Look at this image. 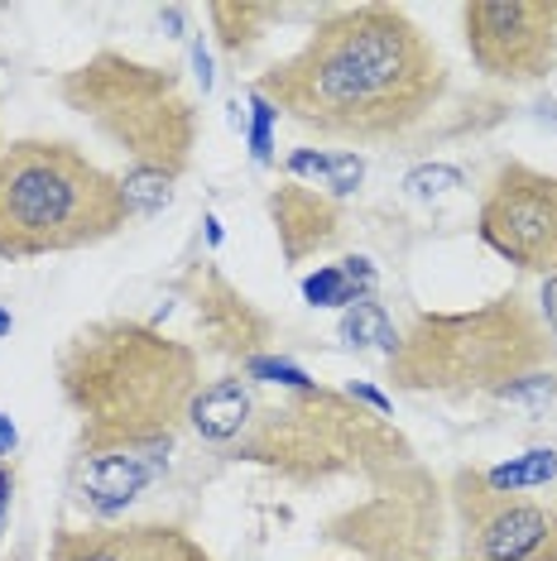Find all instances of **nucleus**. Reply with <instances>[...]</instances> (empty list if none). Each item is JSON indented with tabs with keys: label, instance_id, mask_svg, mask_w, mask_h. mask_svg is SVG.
I'll return each instance as SVG.
<instances>
[{
	"label": "nucleus",
	"instance_id": "obj_17",
	"mask_svg": "<svg viewBox=\"0 0 557 561\" xmlns=\"http://www.w3.org/2000/svg\"><path fill=\"white\" fill-rule=\"evenodd\" d=\"M480 476H486V484L500 490V494L543 490V484L557 480V451L553 446H534V451L510 456V461H500V466H480Z\"/></svg>",
	"mask_w": 557,
	"mask_h": 561
},
{
	"label": "nucleus",
	"instance_id": "obj_7",
	"mask_svg": "<svg viewBox=\"0 0 557 561\" xmlns=\"http://www.w3.org/2000/svg\"><path fill=\"white\" fill-rule=\"evenodd\" d=\"M365 494L322 523V542L356 561H437L447 533V484L418 456L361 480Z\"/></svg>",
	"mask_w": 557,
	"mask_h": 561
},
{
	"label": "nucleus",
	"instance_id": "obj_33",
	"mask_svg": "<svg viewBox=\"0 0 557 561\" xmlns=\"http://www.w3.org/2000/svg\"><path fill=\"white\" fill-rule=\"evenodd\" d=\"M15 446H20V432H15V423H10L5 413H0V461H10V456H15Z\"/></svg>",
	"mask_w": 557,
	"mask_h": 561
},
{
	"label": "nucleus",
	"instance_id": "obj_34",
	"mask_svg": "<svg viewBox=\"0 0 557 561\" xmlns=\"http://www.w3.org/2000/svg\"><path fill=\"white\" fill-rule=\"evenodd\" d=\"M202 226H207V245H221V221H217V216H207Z\"/></svg>",
	"mask_w": 557,
	"mask_h": 561
},
{
	"label": "nucleus",
	"instance_id": "obj_26",
	"mask_svg": "<svg viewBox=\"0 0 557 561\" xmlns=\"http://www.w3.org/2000/svg\"><path fill=\"white\" fill-rule=\"evenodd\" d=\"M337 270L346 274V284H351V293H356V302L375 298V284H379L375 260H365V254H346V260H337Z\"/></svg>",
	"mask_w": 557,
	"mask_h": 561
},
{
	"label": "nucleus",
	"instance_id": "obj_6",
	"mask_svg": "<svg viewBox=\"0 0 557 561\" xmlns=\"http://www.w3.org/2000/svg\"><path fill=\"white\" fill-rule=\"evenodd\" d=\"M58 96L111 149H121L125 169H155L173 183L193 169L202 116L173 68L121 48H96L87 62L58 78Z\"/></svg>",
	"mask_w": 557,
	"mask_h": 561
},
{
	"label": "nucleus",
	"instance_id": "obj_31",
	"mask_svg": "<svg viewBox=\"0 0 557 561\" xmlns=\"http://www.w3.org/2000/svg\"><path fill=\"white\" fill-rule=\"evenodd\" d=\"M10 500H15V466H10V461H0V528H5Z\"/></svg>",
	"mask_w": 557,
	"mask_h": 561
},
{
	"label": "nucleus",
	"instance_id": "obj_21",
	"mask_svg": "<svg viewBox=\"0 0 557 561\" xmlns=\"http://www.w3.org/2000/svg\"><path fill=\"white\" fill-rule=\"evenodd\" d=\"M240 375L250 379V385H274V389H318V379L308 375L303 365L284 360V355H255V360L240 365Z\"/></svg>",
	"mask_w": 557,
	"mask_h": 561
},
{
	"label": "nucleus",
	"instance_id": "obj_23",
	"mask_svg": "<svg viewBox=\"0 0 557 561\" xmlns=\"http://www.w3.org/2000/svg\"><path fill=\"white\" fill-rule=\"evenodd\" d=\"M457 187H466V173L452 169V163H418L403 178V193L409 197H442V193H457Z\"/></svg>",
	"mask_w": 557,
	"mask_h": 561
},
{
	"label": "nucleus",
	"instance_id": "obj_36",
	"mask_svg": "<svg viewBox=\"0 0 557 561\" xmlns=\"http://www.w3.org/2000/svg\"><path fill=\"white\" fill-rule=\"evenodd\" d=\"M0 154H5V139H0Z\"/></svg>",
	"mask_w": 557,
	"mask_h": 561
},
{
	"label": "nucleus",
	"instance_id": "obj_3",
	"mask_svg": "<svg viewBox=\"0 0 557 561\" xmlns=\"http://www.w3.org/2000/svg\"><path fill=\"white\" fill-rule=\"evenodd\" d=\"M217 456L246 461L278 476L284 484L312 490L332 480H371L375 470L413 456L389 417L371 413L346 389H278V399L250 403L246 427Z\"/></svg>",
	"mask_w": 557,
	"mask_h": 561
},
{
	"label": "nucleus",
	"instance_id": "obj_4",
	"mask_svg": "<svg viewBox=\"0 0 557 561\" xmlns=\"http://www.w3.org/2000/svg\"><path fill=\"white\" fill-rule=\"evenodd\" d=\"M553 336L538 308L519 288L462 312H418L399 331V351L389 355V379L403 393L433 399H496L504 385L553 365Z\"/></svg>",
	"mask_w": 557,
	"mask_h": 561
},
{
	"label": "nucleus",
	"instance_id": "obj_25",
	"mask_svg": "<svg viewBox=\"0 0 557 561\" xmlns=\"http://www.w3.org/2000/svg\"><path fill=\"white\" fill-rule=\"evenodd\" d=\"M365 183V159L356 149H346V154H332V173H327V197H351L356 187Z\"/></svg>",
	"mask_w": 557,
	"mask_h": 561
},
{
	"label": "nucleus",
	"instance_id": "obj_22",
	"mask_svg": "<svg viewBox=\"0 0 557 561\" xmlns=\"http://www.w3.org/2000/svg\"><path fill=\"white\" fill-rule=\"evenodd\" d=\"M303 302H312V308H341V312H346L351 302H356V293H351L346 274H341L337 264H322L318 274L303 278Z\"/></svg>",
	"mask_w": 557,
	"mask_h": 561
},
{
	"label": "nucleus",
	"instance_id": "obj_28",
	"mask_svg": "<svg viewBox=\"0 0 557 561\" xmlns=\"http://www.w3.org/2000/svg\"><path fill=\"white\" fill-rule=\"evenodd\" d=\"M538 317H543V327H548V336H553V346H557V274H553V278H543Z\"/></svg>",
	"mask_w": 557,
	"mask_h": 561
},
{
	"label": "nucleus",
	"instance_id": "obj_24",
	"mask_svg": "<svg viewBox=\"0 0 557 561\" xmlns=\"http://www.w3.org/2000/svg\"><path fill=\"white\" fill-rule=\"evenodd\" d=\"M274 121L278 111L260 92H250V159L255 163H274Z\"/></svg>",
	"mask_w": 557,
	"mask_h": 561
},
{
	"label": "nucleus",
	"instance_id": "obj_35",
	"mask_svg": "<svg viewBox=\"0 0 557 561\" xmlns=\"http://www.w3.org/2000/svg\"><path fill=\"white\" fill-rule=\"evenodd\" d=\"M10 331H15V317H10V308H0V341H5Z\"/></svg>",
	"mask_w": 557,
	"mask_h": 561
},
{
	"label": "nucleus",
	"instance_id": "obj_19",
	"mask_svg": "<svg viewBox=\"0 0 557 561\" xmlns=\"http://www.w3.org/2000/svg\"><path fill=\"white\" fill-rule=\"evenodd\" d=\"M116 178H121V197L130 221H149V216H159L173 202V178H163L155 169H125Z\"/></svg>",
	"mask_w": 557,
	"mask_h": 561
},
{
	"label": "nucleus",
	"instance_id": "obj_12",
	"mask_svg": "<svg viewBox=\"0 0 557 561\" xmlns=\"http://www.w3.org/2000/svg\"><path fill=\"white\" fill-rule=\"evenodd\" d=\"M48 561H212V552L179 523H62Z\"/></svg>",
	"mask_w": 557,
	"mask_h": 561
},
{
	"label": "nucleus",
	"instance_id": "obj_29",
	"mask_svg": "<svg viewBox=\"0 0 557 561\" xmlns=\"http://www.w3.org/2000/svg\"><path fill=\"white\" fill-rule=\"evenodd\" d=\"M346 393H351V399H356L361 408H371V413H379V417L395 413V408H389V399H385V393H379L375 385H346Z\"/></svg>",
	"mask_w": 557,
	"mask_h": 561
},
{
	"label": "nucleus",
	"instance_id": "obj_13",
	"mask_svg": "<svg viewBox=\"0 0 557 561\" xmlns=\"http://www.w3.org/2000/svg\"><path fill=\"white\" fill-rule=\"evenodd\" d=\"M264 211H270L278 254H284L288 264H303V260H312V254L332 250L341 240V226H346V211H341L337 197H327L308 183H294V178L270 187Z\"/></svg>",
	"mask_w": 557,
	"mask_h": 561
},
{
	"label": "nucleus",
	"instance_id": "obj_10",
	"mask_svg": "<svg viewBox=\"0 0 557 561\" xmlns=\"http://www.w3.org/2000/svg\"><path fill=\"white\" fill-rule=\"evenodd\" d=\"M457 20L490 82L534 87L557 68V0H471Z\"/></svg>",
	"mask_w": 557,
	"mask_h": 561
},
{
	"label": "nucleus",
	"instance_id": "obj_20",
	"mask_svg": "<svg viewBox=\"0 0 557 561\" xmlns=\"http://www.w3.org/2000/svg\"><path fill=\"white\" fill-rule=\"evenodd\" d=\"M496 403H524L534 417H548L557 408V365H543V369H534V375L504 385L496 393Z\"/></svg>",
	"mask_w": 557,
	"mask_h": 561
},
{
	"label": "nucleus",
	"instance_id": "obj_16",
	"mask_svg": "<svg viewBox=\"0 0 557 561\" xmlns=\"http://www.w3.org/2000/svg\"><path fill=\"white\" fill-rule=\"evenodd\" d=\"M284 15H288L284 5H255V0H217V5H207L212 39H217L226 62H246L264 39V30Z\"/></svg>",
	"mask_w": 557,
	"mask_h": 561
},
{
	"label": "nucleus",
	"instance_id": "obj_32",
	"mask_svg": "<svg viewBox=\"0 0 557 561\" xmlns=\"http://www.w3.org/2000/svg\"><path fill=\"white\" fill-rule=\"evenodd\" d=\"M183 20H187V15H183V5H163V10H159V24L169 30V39H183V34H187V30H183Z\"/></svg>",
	"mask_w": 557,
	"mask_h": 561
},
{
	"label": "nucleus",
	"instance_id": "obj_1",
	"mask_svg": "<svg viewBox=\"0 0 557 561\" xmlns=\"http://www.w3.org/2000/svg\"><path fill=\"white\" fill-rule=\"evenodd\" d=\"M447 87V62L409 10L365 0L327 10L250 92L318 139L389 145L433 116Z\"/></svg>",
	"mask_w": 557,
	"mask_h": 561
},
{
	"label": "nucleus",
	"instance_id": "obj_2",
	"mask_svg": "<svg viewBox=\"0 0 557 561\" xmlns=\"http://www.w3.org/2000/svg\"><path fill=\"white\" fill-rule=\"evenodd\" d=\"M54 379L78 417V456L159 461L202 393V355L139 317H92L58 346Z\"/></svg>",
	"mask_w": 557,
	"mask_h": 561
},
{
	"label": "nucleus",
	"instance_id": "obj_18",
	"mask_svg": "<svg viewBox=\"0 0 557 561\" xmlns=\"http://www.w3.org/2000/svg\"><path fill=\"white\" fill-rule=\"evenodd\" d=\"M337 336L346 341V346H356V351H371V346L385 351V355L399 351V331H395V322H389L385 302H375V298L351 302V308L341 312V322H337Z\"/></svg>",
	"mask_w": 557,
	"mask_h": 561
},
{
	"label": "nucleus",
	"instance_id": "obj_8",
	"mask_svg": "<svg viewBox=\"0 0 557 561\" xmlns=\"http://www.w3.org/2000/svg\"><path fill=\"white\" fill-rule=\"evenodd\" d=\"M447 514L457 518V561H557V504L490 490L480 466L447 476Z\"/></svg>",
	"mask_w": 557,
	"mask_h": 561
},
{
	"label": "nucleus",
	"instance_id": "obj_11",
	"mask_svg": "<svg viewBox=\"0 0 557 561\" xmlns=\"http://www.w3.org/2000/svg\"><path fill=\"white\" fill-rule=\"evenodd\" d=\"M179 293L193 308V327L207 355H226V360L246 365L255 355H270L274 346V317L246 298L231 278H226L212 260H193L179 278Z\"/></svg>",
	"mask_w": 557,
	"mask_h": 561
},
{
	"label": "nucleus",
	"instance_id": "obj_14",
	"mask_svg": "<svg viewBox=\"0 0 557 561\" xmlns=\"http://www.w3.org/2000/svg\"><path fill=\"white\" fill-rule=\"evenodd\" d=\"M155 476H159L155 456H135V451L78 456V500L87 504V514L111 523V518H121L149 484H155Z\"/></svg>",
	"mask_w": 557,
	"mask_h": 561
},
{
	"label": "nucleus",
	"instance_id": "obj_5",
	"mask_svg": "<svg viewBox=\"0 0 557 561\" xmlns=\"http://www.w3.org/2000/svg\"><path fill=\"white\" fill-rule=\"evenodd\" d=\"M130 226L121 178L68 139L24 135L0 154V260L92 250Z\"/></svg>",
	"mask_w": 557,
	"mask_h": 561
},
{
	"label": "nucleus",
	"instance_id": "obj_9",
	"mask_svg": "<svg viewBox=\"0 0 557 561\" xmlns=\"http://www.w3.org/2000/svg\"><path fill=\"white\" fill-rule=\"evenodd\" d=\"M476 236L519 274H557V173L504 159L476 207Z\"/></svg>",
	"mask_w": 557,
	"mask_h": 561
},
{
	"label": "nucleus",
	"instance_id": "obj_15",
	"mask_svg": "<svg viewBox=\"0 0 557 561\" xmlns=\"http://www.w3.org/2000/svg\"><path fill=\"white\" fill-rule=\"evenodd\" d=\"M250 403H255V385H250L246 375L212 379V385H202L193 408H187V427H193L212 451H221V446L236 442V432L246 427Z\"/></svg>",
	"mask_w": 557,
	"mask_h": 561
},
{
	"label": "nucleus",
	"instance_id": "obj_30",
	"mask_svg": "<svg viewBox=\"0 0 557 561\" xmlns=\"http://www.w3.org/2000/svg\"><path fill=\"white\" fill-rule=\"evenodd\" d=\"M193 78H197V87H202V96H207L212 82H217V78H212V54H207V44H202V34L193 39Z\"/></svg>",
	"mask_w": 557,
	"mask_h": 561
},
{
	"label": "nucleus",
	"instance_id": "obj_27",
	"mask_svg": "<svg viewBox=\"0 0 557 561\" xmlns=\"http://www.w3.org/2000/svg\"><path fill=\"white\" fill-rule=\"evenodd\" d=\"M288 178H322V187H327V173H332V154H318V149H294V154H288Z\"/></svg>",
	"mask_w": 557,
	"mask_h": 561
}]
</instances>
